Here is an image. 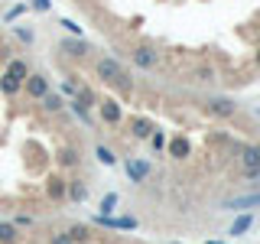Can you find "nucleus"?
I'll return each mask as SVG.
<instances>
[{"instance_id": "nucleus-26", "label": "nucleus", "mask_w": 260, "mask_h": 244, "mask_svg": "<svg viewBox=\"0 0 260 244\" xmlns=\"http://www.w3.org/2000/svg\"><path fill=\"white\" fill-rule=\"evenodd\" d=\"M150 146H153V150H162V146H166V137H162V130H153V134H150Z\"/></svg>"}, {"instance_id": "nucleus-29", "label": "nucleus", "mask_w": 260, "mask_h": 244, "mask_svg": "<svg viewBox=\"0 0 260 244\" xmlns=\"http://www.w3.org/2000/svg\"><path fill=\"white\" fill-rule=\"evenodd\" d=\"M244 179H247L250 186H254V182H260V166H250V169H244Z\"/></svg>"}, {"instance_id": "nucleus-3", "label": "nucleus", "mask_w": 260, "mask_h": 244, "mask_svg": "<svg viewBox=\"0 0 260 244\" xmlns=\"http://www.w3.org/2000/svg\"><path fill=\"white\" fill-rule=\"evenodd\" d=\"M205 114H211V117H218V120H228V117H234L238 114V104L231 101V98H208L205 101Z\"/></svg>"}, {"instance_id": "nucleus-6", "label": "nucleus", "mask_w": 260, "mask_h": 244, "mask_svg": "<svg viewBox=\"0 0 260 244\" xmlns=\"http://www.w3.org/2000/svg\"><path fill=\"white\" fill-rule=\"evenodd\" d=\"M94 225H104V228H114V231H134L137 228V218H111V215H94Z\"/></svg>"}, {"instance_id": "nucleus-34", "label": "nucleus", "mask_w": 260, "mask_h": 244, "mask_svg": "<svg viewBox=\"0 0 260 244\" xmlns=\"http://www.w3.org/2000/svg\"><path fill=\"white\" fill-rule=\"evenodd\" d=\"M23 10H26V7H13V10H10V13H7V20H16V16H20Z\"/></svg>"}, {"instance_id": "nucleus-21", "label": "nucleus", "mask_w": 260, "mask_h": 244, "mask_svg": "<svg viewBox=\"0 0 260 244\" xmlns=\"http://www.w3.org/2000/svg\"><path fill=\"white\" fill-rule=\"evenodd\" d=\"M0 92H4L7 98H13V95H20V92H23V85H20L16 78H10V75L4 72V75H0Z\"/></svg>"}, {"instance_id": "nucleus-14", "label": "nucleus", "mask_w": 260, "mask_h": 244, "mask_svg": "<svg viewBox=\"0 0 260 244\" xmlns=\"http://www.w3.org/2000/svg\"><path fill=\"white\" fill-rule=\"evenodd\" d=\"M72 101H78L81 108H88V111H91V108H98V101H101V98H98V95L91 92V88L78 85V88H75V95H72Z\"/></svg>"}, {"instance_id": "nucleus-36", "label": "nucleus", "mask_w": 260, "mask_h": 244, "mask_svg": "<svg viewBox=\"0 0 260 244\" xmlns=\"http://www.w3.org/2000/svg\"><path fill=\"white\" fill-rule=\"evenodd\" d=\"M257 46H260V33H257Z\"/></svg>"}, {"instance_id": "nucleus-31", "label": "nucleus", "mask_w": 260, "mask_h": 244, "mask_svg": "<svg viewBox=\"0 0 260 244\" xmlns=\"http://www.w3.org/2000/svg\"><path fill=\"white\" fill-rule=\"evenodd\" d=\"M16 36H20L23 43H32V36H36V33H32L29 26H16Z\"/></svg>"}, {"instance_id": "nucleus-20", "label": "nucleus", "mask_w": 260, "mask_h": 244, "mask_svg": "<svg viewBox=\"0 0 260 244\" xmlns=\"http://www.w3.org/2000/svg\"><path fill=\"white\" fill-rule=\"evenodd\" d=\"M78 163H81V153L75 150V146H62L59 150V166L72 169V166H78Z\"/></svg>"}, {"instance_id": "nucleus-18", "label": "nucleus", "mask_w": 260, "mask_h": 244, "mask_svg": "<svg viewBox=\"0 0 260 244\" xmlns=\"http://www.w3.org/2000/svg\"><path fill=\"white\" fill-rule=\"evenodd\" d=\"M7 75L16 78V81L23 85V78L29 75V65H26V59H10V62H7Z\"/></svg>"}, {"instance_id": "nucleus-12", "label": "nucleus", "mask_w": 260, "mask_h": 244, "mask_svg": "<svg viewBox=\"0 0 260 244\" xmlns=\"http://www.w3.org/2000/svg\"><path fill=\"white\" fill-rule=\"evenodd\" d=\"M250 228H254V215H250V211H244V215H238V218L231 222L228 234H231V238H241V234H247Z\"/></svg>"}, {"instance_id": "nucleus-35", "label": "nucleus", "mask_w": 260, "mask_h": 244, "mask_svg": "<svg viewBox=\"0 0 260 244\" xmlns=\"http://www.w3.org/2000/svg\"><path fill=\"white\" fill-rule=\"evenodd\" d=\"M257 65H260V46H257Z\"/></svg>"}, {"instance_id": "nucleus-11", "label": "nucleus", "mask_w": 260, "mask_h": 244, "mask_svg": "<svg viewBox=\"0 0 260 244\" xmlns=\"http://www.w3.org/2000/svg\"><path fill=\"white\" fill-rule=\"evenodd\" d=\"M39 104H43V111H46V114H59V111H62L69 101H65V98H62L59 92H46L43 98H39Z\"/></svg>"}, {"instance_id": "nucleus-10", "label": "nucleus", "mask_w": 260, "mask_h": 244, "mask_svg": "<svg viewBox=\"0 0 260 244\" xmlns=\"http://www.w3.org/2000/svg\"><path fill=\"white\" fill-rule=\"evenodd\" d=\"M127 179L130 182H143L146 176H150V163H143V160H127Z\"/></svg>"}, {"instance_id": "nucleus-16", "label": "nucleus", "mask_w": 260, "mask_h": 244, "mask_svg": "<svg viewBox=\"0 0 260 244\" xmlns=\"http://www.w3.org/2000/svg\"><path fill=\"white\" fill-rule=\"evenodd\" d=\"M254 205H260V192H250V195H234V199H228L224 202V208H254Z\"/></svg>"}, {"instance_id": "nucleus-4", "label": "nucleus", "mask_w": 260, "mask_h": 244, "mask_svg": "<svg viewBox=\"0 0 260 244\" xmlns=\"http://www.w3.org/2000/svg\"><path fill=\"white\" fill-rule=\"evenodd\" d=\"M23 92H26V98H32V101H39L46 92H52V85H49L46 75H39V72H29L26 78H23Z\"/></svg>"}, {"instance_id": "nucleus-22", "label": "nucleus", "mask_w": 260, "mask_h": 244, "mask_svg": "<svg viewBox=\"0 0 260 244\" xmlns=\"http://www.w3.org/2000/svg\"><path fill=\"white\" fill-rule=\"evenodd\" d=\"M94 157H98V163H104V166H114V163H117L114 150H111V146H104V143H98V146H94Z\"/></svg>"}, {"instance_id": "nucleus-1", "label": "nucleus", "mask_w": 260, "mask_h": 244, "mask_svg": "<svg viewBox=\"0 0 260 244\" xmlns=\"http://www.w3.org/2000/svg\"><path fill=\"white\" fill-rule=\"evenodd\" d=\"M94 72H98V78H101L104 85H111V88H120V92H130V88H134V81H130L127 69H124L117 59H111V55L98 59V62H94Z\"/></svg>"}, {"instance_id": "nucleus-23", "label": "nucleus", "mask_w": 260, "mask_h": 244, "mask_svg": "<svg viewBox=\"0 0 260 244\" xmlns=\"http://www.w3.org/2000/svg\"><path fill=\"white\" fill-rule=\"evenodd\" d=\"M69 238L75 241V244H85L88 238H91V231H88V225H72L69 228Z\"/></svg>"}, {"instance_id": "nucleus-27", "label": "nucleus", "mask_w": 260, "mask_h": 244, "mask_svg": "<svg viewBox=\"0 0 260 244\" xmlns=\"http://www.w3.org/2000/svg\"><path fill=\"white\" fill-rule=\"evenodd\" d=\"M195 78H199V81H215V69H211V65H208V69L202 65V69L195 72Z\"/></svg>"}, {"instance_id": "nucleus-24", "label": "nucleus", "mask_w": 260, "mask_h": 244, "mask_svg": "<svg viewBox=\"0 0 260 244\" xmlns=\"http://www.w3.org/2000/svg\"><path fill=\"white\" fill-rule=\"evenodd\" d=\"M69 108H72V114H75L81 124H91V111H88V108H81L78 101H69Z\"/></svg>"}, {"instance_id": "nucleus-17", "label": "nucleus", "mask_w": 260, "mask_h": 244, "mask_svg": "<svg viewBox=\"0 0 260 244\" xmlns=\"http://www.w3.org/2000/svg\"><path fill=\"white\" fill-rule=\"evenodd\" d=\"M241 166L250 169V166H260V143H250V146H241Z\"/></svg>"}, {"instance_id": "nucleus-25", "label": "nucleus", "mask_w": 260, "mask_h": 244, "mask_svg": "<svg viewBox=\"0 0 260 244\" xmlns=\"http://www.w3.org/2000/svg\"><path fill=\"white\" fill-rule=\"evenodd\" d=\"M114 205H117V195H114V192H108V195L101 199V215H111V211H114Z\"/></svg>"}, {"instance_id": "nucleus-30", "label": "nucleus", "mask_w": 260, "mask_h": 244, "mask_svg": "<svg viewBox=\"0 0 260 244\" xmlns=\"http://www.w3.org/2000/svg\"><path fill=\"white\" fill-rule=\"evenodd\" d=\"M49 244H75L69 238V231H59V234H52V238H49Z\"/></svg>"}, {"instance_id": "nucleus-28", "label": "nucleus", "mask_w": 260, "mask_h": 244, "mask_svg": "<svg viewBox=\"0 0 260 244\" xmlns=\"http://www.w3.org/2000/svg\"><path fill=\"white\" fill-rule=\"evenodd\" d=\"M32 222H36L32 215H16V218H13V225L20 228V231H23V228H32Z\"/></svg>"}, {"instance_id": "nucleus-33", "label": "nucleus", "mask_w": 260, "mask_h": 244, "mask_svg": "<svg viewBox=\"0 0 260 244\" xmlns=\"http://www.w3.org/2000/svg\"><path fill=\"white\" fill-rule=\"evenodd\" d=\"M49 7H52V0H32V10H39V13H46Z\"/></svg>"}, {"instance_id": "nucleus-8", "label": "nucleus", "mask_w": 260, "mask_h": 244, "mask_svg": "<svg viewBox=\"0 0 260 244\" xmlns=\"http://www.w3.org/2000/svg\"><path fill=\"white\" fill-rule=\"evenodd\" d=\"M62 52L72 55V59H85V55L91 52V46H88L85 39H78V36H69V39H62Z\"/></svg>"}, {"instance_id": "nucleus-5", "label": "nucleus", "mask_w": 260, "mask_h": 244, "mask_svg": "<svg viewBox=\"0 0 260 244\" xmlns=\"http://www.w3.org/2000/svg\"><path fill=\"white\" fill-rule=\"evenodd\" d=\"M98 114H101V120L108 127H117L120 120H124V111H120L117 98H104V101H98Z\"/></svg>"}, {"instance_id": "nucleus-19", "label": "nucleus", "mask_w": 260, "mask_h": 244, "mask_svg": "<svg viewBox=\"0 0 260 244\" xmlns=\"http://www.w3.org/2000/svg\"><path fill=\"white\" fill-rule=\"evenodd\" d=\"M0 244H20V228L13 222H0Z\"/></svg>"}, {"instance_id": "nucleus-13", "label": "nucleus", "mask_w": 260, "mask_h": 244, "mask_svg": "<svg viewBox=\"0 0 260 244\" xmlns=\"http://www.w3.org/2000/svg\"><path fill=\"white\" fill-rule=\"evenodd\" d=\"M166 153H169L173 160H185V157L192 153V146H189V140H185V137H173V140L166 143Z\"/></svg>"}, {"instance_id": "nucleus-15", "label": "nucleus", "mask_w": 260, "mask_h": 244, "mask_svg": "<svg viewBox=\"0 0 260 244\" xmlns=\"http://www.w3.org/2000/svg\"><path fill=\"white\" fill-rule=\"evenodd\" d=\"M65 199H72V202H85L88 199V186L81 182V179H69V186H65Z\"/></svg>"}, {"instance_id": "nucleus-9", "label": "nucleus", "mask_w": 260, "mask_h": 244, "mask_svg": "<svg viewBox=\"0 0 260 244\" xmlns=\"http://www.w3.org/2000/svg\"><path fill=\"white\" fill-rule=\"evenodd\" d=\"M65 186H69V179L59 176V173H52V176L46 179V195H49L52 202H62V199H65Z\"/></svg>"}, {"instance_id": "nucleus-2", "label": "nucleus", "mask_w": 260, "mask_h": 244, "mask_svg": "<svg viewBox=\"0 0 260 244\" xmlns=\"http://www.w3.org/2000/svg\"><path fill=\"white\" fill-rule=\"evenodd\" d=\"M130 62H134L137 69H143V72H153L159 65V49L150 46V43H140V46L130 49Z\"/></svg>"}, {"instance_id": "nucleus-32", "label": "nucleus", "mask_w": 260, "mask_h": 244, "mask_svg": "<svg viewBox=\"0 0 260 244\" xmlns=\"http://www.w3.org/2000/svg\"><path fill=\"white\" fill-rule=\"evenodd\" d=\"M62 26H65V29H69V33H72V36H81V26H78V23H72V20H62Z\"/></svg>"}, {"instance_id": "nucleus-7", "label": "nucleus", "mask_w": 260, "mask_h": 244, "mask_svg": "<svg viewBox=\"0 0 260 244\" xmlns=\"http://www.w3.org/2000/svg\"><path fill=\"white\" fill-rule=\"evenodd\" d=\"M153 130H156V124L150 117H130V137L134 140H150Z\"/></svg>"}]
</instances>
